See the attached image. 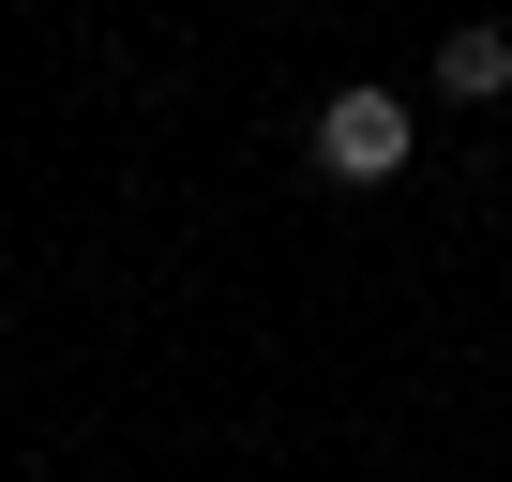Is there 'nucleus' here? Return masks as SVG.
<instances>
[{
  "label": "nucleus",
  "mask_w": 512,
  "mask_h": 482,
  "mask_svg": "<svg viewBox=\"0 0 512 482\" xmlns=\"http://www.w3.org/2000/svg\"><path fill=\"white\" fill-rule=\"evenodd\" d=\"M422 151V106L407 91H332L317 106V181H392Z\"/></svg>",
  "instance_id": "1"
},
{
  "label": "nucleus",
  "mask_w": 512,
  "mask_h": 482,
  "mask_svg": "<svg viewBox=\"0 0 512 482\" xmlns=\"http://www.w3.org/2000/svg\"><path fill=\"white\" fill-rule=\"evenodd\" d=\"M437 91H452V106H497V91H512V31H497V16H467V31L437 46Z\"/></svg>",
  "instance_id": "2"
}]
</instances>
